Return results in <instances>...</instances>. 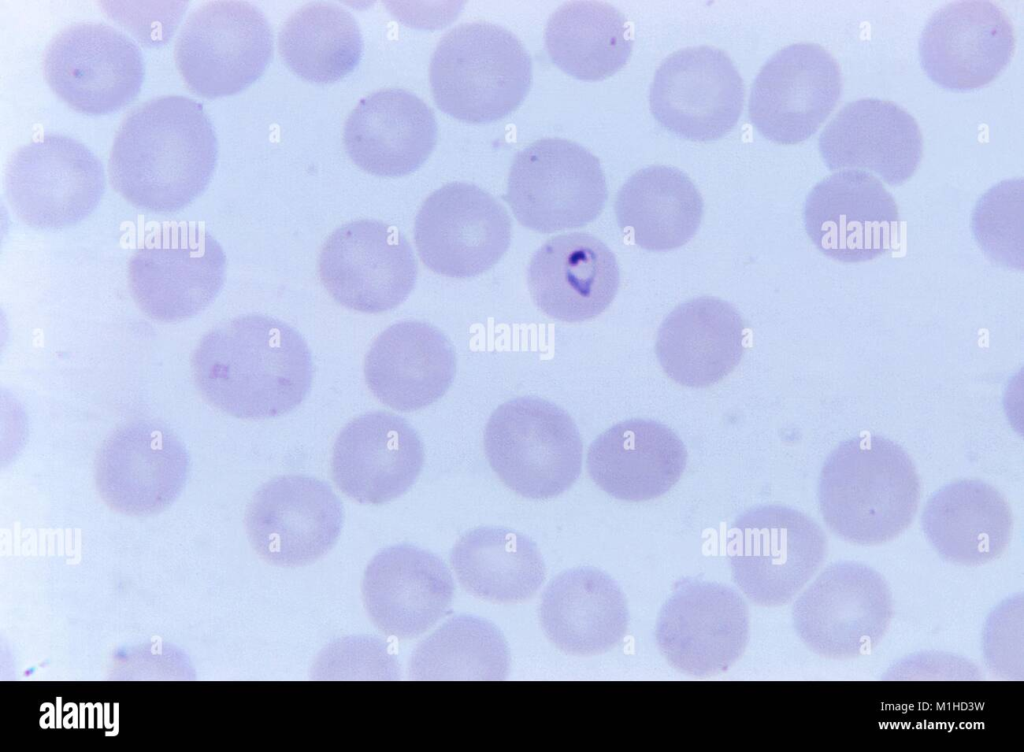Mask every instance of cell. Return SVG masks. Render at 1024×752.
<instances>
[{
	"label": "cell",
	"mask_w": 1024,
	"mask_h": 752,
	"mask_svg": "<svg viewBox=\"0 0 1024 752\" xmlns=\"http://www.w3.org/2000/svg\"><path fill=\"white\" fill-rule=\"evenodd\" d=\"M217 155L216 133L203 106L186 96H159L123 119L108 172L114 189L136 208L170 213L206 189Z\"/></svg>",
	"instance_id": "1"
},
{
	"label": "cell",
	"mask_w": 1024,
	"mask_h": 752,
	"mask_svg": "<svg viewBox=\"0 0 1024 752\" xmlns=\"http://www.w3.org/2000/svg\"><path fill=\"white\" fill-rule=\"evenodd\" d=\"M195 384L214 408L236 418L284 415L307 396L313 362L307 343L287 323L262 314L223 322L192 356Z\"/></svg>",
	"instance_id": "2"
},
{
	"label": "cell",
	"mask_w": 1024,
	"mask_h": 752,
	"mask_svg": "<svg viewBox=\"0 0 1024 752\" xmlns=\"http://www.w3.org/2000/svg\"><path fill=\"white\" fill-rule=\"evenodd\" d=\"M919 498L912 459L900 445L878 435L841 442L819 476L818 503L826 526L855 545L896 538L913 521Z\"/></svg>",
	"instance_id": "3"
},
{
	"label": "cell",
	"mask_w": 1024,
	"mask_h": 752,
	"mask_svg": "<svg viewBox=\"0 0 1024 752\" xmlns=\"http://www.w3.org/2000/svg\"><path fill=\"white\" fill-rule=\"evenodd\" d=\"M429 81L444 113L463 122L489 123L523 102L532 83V62L521 41L504 27L462 23L438 42Z\"/></svg>",
	"instance_id": "4"
},
{
	"label": "cell",
	"mask_w": 1024,
	"mask_h": 752,
	"mask_svg": "<svg viewBox=\"0 0 1024 752\" xmlns=\"http://www.w3.org/2000/svg\"><path fill=\"white\" fill-rule=\"evenodd\" d=\"M483 445L499 479L526 498L558 496L581 473L583 445L575 422L539 397H517L498 406L486 423Z\"/></svg>",
	"instance_id": "5"
},
{
	"label": "cell",
	"mask_w": 1024,
	"mask_h": 752,
	"mask_svg": "<svg viewBox=\"0 0 1024 752\" xmlns=\"http://www.w3.org/2000/svg\"><path fill=\"white\" fill-rule=\"evenodd\" d=\"M727 557L735 584L753 603L790 602L823 563L827 539L808 515L763 505L739 515L727 532Z\"/></svg>",
	"instance_id": "6"
},
{
	"label": "cell",
	"mask_w": 1024,
	"mask_h": 752,
	"mask_svg": "<svg viewBox=\"0 0 1024 752\" xmlns=\"http://www.w3.org/2000/svg\"><path fill=\"white\" fill-rule=\"evenodd\" d=\"M272 54L273 33L266 16L243 0L197 6L182 25L174 49L184 82L206 98L243 90L263 74Z\"/></svg>",
	"instance_id": "7"
},
{
	"label": "cell",
	"mask_w": 1024,
	"mask_h": 752,
	"mask_svg": "<svg viewBox=\"0 0 1024 752\" xmlns=\"http://www.w3.org/2000/svg\"><path fill=\"white\" fill-rule=\"evenodd\" d=\"M226 256L217 240L196 223H164L148 233L132 255V296L148 317L179 322L207 308L220 292Z\"/></svg>",
	"instance_id": "8"
},
{
	"label": "cell",
	"mask_w": 1024,
	"mask_h": 752,
	"mask_svg": "<svg viewBox=\"0 0 1024 752\" xmlns=\"http://www.w3.org/2000/svg\"><path fill=\"white\" fill-rule=\"evenodd\" d=\"M607 196L596 156L573 141L543 138L514 157L505 199L524 227L552 233L595 220Z\"/></svg>",
	"instance_id": "9"
},
{
	"label": "cell",
	"mask_w": 1024,
	"mask_h": 752,
	"mask_svg": "<svg viewBox=\"0 0 1024 752\" xmlns=\"http://www.w3.org/2000/svg\"><path fill=\"white\" fill-rule=\"evenodd\" d=\"M8 203L37 229L73 226L88 217L105 190L99 158L69 136L45 134L12 153L4 172Z\"/></svg>",
	"instance_id": "10"
},
{
	"label": "cell",
	"mask_w": 1024,
	"mask_h": 752,
	"mask_svg": "<svg viewBox=\"0 0 1024 752\" xmlns=\"http://www.w3.org/2000/svg\"><path fill=\"white\" fill-rule=\"evenodd\" d=\"M892 614L887 582L857 561L827 566L792 608L793 626L802 642L812 652L837 660L873 650L886 634Z\"/></svg>",
	"instance_id": "11"
},
{
	"label": "cell",
	"mask_w": 1024,
	"mask_h": 752,
	"mask_svg": "<svg viewBox=\"0 0 1024 752\" xmlns=\"http://www.w3.org/2000/svg\"><path fill=\"white\" fill-rule=\"evenodd\" d=\"M43 72L62 100L89 115L109 114L129 104L145 74L136 43L102 22H79L62 29L45 50Z\"/></svg>",
	"instance_id": "12"
},
{
	"label": "cell",
	"mask_w": 1024,
	"mask_h": 752,
	"mask_svg": "<svg viewBox=\"0 0 1024 752\" xmlns=\"http://www.w3.org/2000/svg\"><path fill=\"white\" fill-rule=\"evenodd\" d=\"M511 220L503 205L480 187L452 182L430 194L414 224L421 261L451 278L477 276L493 267L511 241Z\"/></svg>",
	"instance_id": "13"
},
{
	"label": "cell",
	"mask_w": 1024,
	"mask_h": 752,
	"mask_svg": "<svg viewBox=\"0 0 1024 752\" xmlns=\"http://www.w3.org/2000/svg\"><path fill=\"white\" fill-rule=\"evenodd\" d=\"M320 280L340 305L381 313L400 305L412 291L417 263L406 237L395 227L360 219L337 228L320 256Z\"/></svg>",
	"instance_id": "14"
},
{
	"label": "cell",
	"mask_w": 1024,
	"mask_h": 752,
	"mask_svg": "<svg viewBox=\"0 0 1024 752\" xmlns=\"http://www.w3.org/2000/svg\"><path fill=\"white\" fill-rule=\"evenodd\" d=\"M749 635L743 598L714 582L684 581L663 604L655 627L659 651L680 672L712 676L742 656Z\"/></svg>",
	"instance_id": "15"
},
{
	"label": "cell",
	"mask_w": 1024,
	"mask_h": 752,
	"mask_svg": "<svg viewBox=\"0 0 1024 752\" xmlns=\"http://www.w3.org/2000/svg\"><path fill=\"white\" fill-rule=\"evenodd\" d=\"M343 521L342 503L331 487L305 475L265 483L245 516L253 549L280 567L304 566L324 556L337 542Z\"/></svg>",
	"instance_id": "16"
},
{
	"label": "cell",
	"mask_w": 1024,
	"mask_h": 752,
	"mask_svg": "<svg viewBox=\"0 0 1024 752\" xmlns=\"http://www.w3.org/2000/svg\"><path fill=\"white\" fill-rule=\"evenodd\" d=\"M744 84L729 56L708 46L681 49L658 67L650 110L666 130L690 141L721 138L738 122Z\"/></svg>",
	"instance_id": "17"
},
{
	"label": "cell",
	"mask_w": 1024,
	"mask_h": 752,
	"mask_svg": "<svg viewBox=\"0 0 1024 752\" xmlns=\"http://www.w3.org/2000/svg\"><path fill=\"white\" fill-rule=\"evenodd\" d=\"M842 92L835 58L822 46L797 43L776 52L751 89L749 116L761 135L779 144L812 136L834 110Z\"/></svg>",
	"instance_id": "18"
},
{
	"label": "cell",
	"mask_w": 1024,
	"mask_h": 752,
	"mask_svg": "<svg viewBox=\"0 0 1024 752\" xmlns=\"http://www.w3.org/2000/svg\"><path fill=\"white\" fill-rule=\"evenodd\" d=\"M803 220L817 249L843 263L875 259L899 243L897 204L866 171L841 170L818 182L805 200Z\"/></svg>",
	"instance_id": "19"
},
{
	"label": "cell",
	"mask_w": 1024,
	"mask_h": 752,
	"mask_svg": "<svg viewBox=\"0 0 1024 752\" xmlns=\"http://www.w3.org/2000/svg\"><path fill=\"white\" fill-rule=\"evenodd\" d=\"M189 455L175 433L155 421L131 422L114 431L95 461V481L111 508L130 515L159 512L183 490Z\"/></svg>",
	"instance_id": "20"
},
{
	"label": "cell",
	"mask_w": 1024,
	"mask_h": 752,
	"mask_svg": "<svg viewBox=\"0 0 1024 752\" xmlns=\"http://www.w3.org/2000/svg\"><path fill=\"white\" fill-rule=\"evenodd\" d=\"M1013 23L989 0L954 1L939 8L924 26L919 56L926 75L942 88H981L1007 67L1015 51Z\"/></svg>",
	"instance_id": "21"
},
{
	"label": "cell",
	"mask_w": 1024,
	"mask_h": 752,
	"mask_svg": "<svg viewBox=\"0 0 1024 752\" xmlns=\"http://www.w3.org/2000/svg\"><path fill=\"white\" fill-rule=\"evenodd\" d=\"M423 463L424 447L415 429L400 416L376 411L342 429L333 446L331 472L346 496L379 505L404 494Z\"/></svg>",
	"instance_id": "22"
},
{
	"label": "cell",
	"mask_w": 1024,
	"mask_h": 752,
	"mask_svg": "<svg viewBox=\"0 0 1024 752\" xmlns=\"http://www.w3.org/2000/svg\"><path fill=\"white\" fill-rule=\"evenodd\" d=\"M454 582L441 558L411 544L377 553L362 582L366 612L384 634L415 638L434 626L449 610Z\"/></svg>",
	"instance_id": "23"
},
{
	"label": "cell",
	"mask_w": 1024,
	"mask_h": 752,
	"mask_svg": "<svg viewBox=\"0 0 1024 752\" xmlns=\"http://www.w3.org/2000/svg\"><path fill=\"white\" fill-rule=\"evenodd\" d=\"M818 147L831 171L869 170L897 186L916 171L923 140L915 119L899 105L863 98L834 115L822 130Z\"/></svg>",
	"instance_id": "24"
},
{
	"label": "cell",
	"mask_w": 1024,
	"mask_h": 752,
	"mask_svg": "<svg viewBox=\"0 0 1024 752\" xmlns=\"http://www.w3.org/2000/svg\"><path fill=\"white\" fill-rule=\"evenodd\" d=\"M433 110L402 88H384L363 97L343 128L351 160L368 173L398 177L417 170L437 142Z\"/></svg>",
	"instance_id": "25"
},
{
	"label": "cell",
	"mask_w": 1024,
	"mask_h": 752,
	"mask_svg": "<svg viewBox=\"0 0 1024 752\" xmlns=\"http://www.w3.org/2000/svg\"><path fill=\"white\" fill-rule=\"evenodd\" d=\"M527 281L534 303L545 315L581 322L610 305L620 273L615 255L601 240L588 233H569L550 238L536 251Z\"/></svg>",
	"instance_id": "26"
},
{
	"label": "cell",
	"mask_w": 1024,
	"mask_h": 752,
	"mask_svg": "<svg viewBox=\"0 0 1024 752\" xmlns=\"http://www.w3.org/2000/svg\"><path fill=\"white\" fill-rule=\"evenodd\" d=\"M456 373V356L448 338L422 321L397 322L373 342L364 361V377L384 405L403 412L422 409L440 399Z\"/></svg>",
	"instance_id": "27"
},
{
	"label": "cell",
	"mask_w": 1024,
	"mask_h": 752,
	"mask_svg": "<svg viewBox=\"0 0 1024 752\" xmlns=\"http://www.w3.org/2000/svg\"><path fill=\"white\" fill-rule=\"evenodd\" d=\"M687 451L668 426L629 419L601 433L587 453V471L610 496L630 502L668 492L686 467Z\"/></svg>",
	"instance_id": "28"
},
{
	"label": "cell",
	"mask_w": 1024,
	"mask_h": 752,
	"mask_svg": "<svg viewBox=\"0 0 1024 752\" xmlns=\"http://www.w3.org/2000/svg\"><path fill=\"white\" fill-rule=\"evenodd\" d=\"M744 322L727 301L698 297L678 305L662 322L655 352L666 375L676 383L711 386L739 364Z\"/></svg>",
	"instance_id": "29"
},
{
	"label": "cell",
	"mask_w": 1024,
	"mask_h": 752,
	"mask_svg": "<svg viewBox=\"0 0 1024 752\" xmlns=\"http://www.w3.org/2000/svg\"><path fill=\"white\" fill-rule=\"evenodd\" d=\"M539 620L558 649L592 656L607 652L624 637L628 609L611 576L593 567H578L548 584L540 601Z\"/></svg>",
	"instance_id": "30"
},
{
	"label": "cell",
	"mask_w": 1024,
	"mask_h": 752,
	"mask_svg": "<svg viewBox=\"0 0 1024 752\" xmlns=\"http://www.w3.org/2000/svg\"><path fill=\"white\" fill-rule=\"evenodd\" d=\"M921 523L937 554L964 566L998 558L1013 532V516L1005 497L977 479L958 480L938 489L926 502Z\"/></svg>",
	"instance_id": "31"
},
{
	"label": "cell",
	"mask_w": 1024,
	"mask_h": 752,
	"mask_svg": "<svg viewBox=\"0 0 1024 752\" xmlns=\"http://www.w3.org/2000/svg\"><path fill=\"white\" fill-rule=\"evenodd\" d=\"M619 227L649 251H668L686 244L698 230L702 197L690 178L677 168L653 165L634 173L615 200Z\"/></svg>",
	"instance_id": "32"
},
{
	"label": "cell",
	"mask_w": 1024,
	"mask_h": 752,
	"mask_svg": "<svg viewBox=\"0 0 1024 752\" xmlns=\"http://www.w3.org/2000/svg\"><path fill=\"white\" fill-rule=\"evenodd\" d=\"M450 563L466 592L494 603L528 600L545 579V564L536 544L508 528L468 531L452 548Z\"/></svg>",
	"instance_id": "33"
},
{
	"label": "cell",
	"mask_w": 1024,
	"mask_h": 752,
	"mask_svg": "<svg viewBox=\"0 0 1024 752\" xmlns=\"http://www.w3.org/2000/svg\"><path fill=\"white\" fill-rule=\"evenodd\" d=\"M545 45L552 62L583 81H599L619 71L633 46L626 17L595 0L562 4L549 17Z\"/></svg>",
	"instance_id": "34"
},
{
	"label": "cell",
	"mask_w": 1024,
	"mask_h": 752,
	"mask_svg": "<svg viewBox=\"0 0 1024 752\" xmlns=\"http://www.w3.org/2000/svg\"><path fill=\"white\" fill-rule=\"evenodd\" d=\"M278 48L286 65L299 77L331 83L359 63L363 40L353 15L343 7L314 1L296 9L282 25Z\"/></svg>",
	"instance_id": "35"
},
{
	"label": "cell",
	"mask_w": 1024,
	"mask_h": 752,
	"mask_svg": "<svg viewBox=\"0 0 1024 752\" xmlns=\"http://www.w3.org/2000/svg\"><path fill=\"white\" fill-rule=\"evenodd\" d=\"M510 653L502 632L490 621L457 615L414 650L410 678L415 680H504Z\"/></svg>",
	"instance_id": "36"
},
{
	"label": "cell",
	"mask_w": 1024,
	"mask_h": 752,
	"mask_svg": "<svg viewBox=\"0 0 1024 752\" xmlns=\"http://www.w3.org/2000/svg\"><path fill=\"white\" fill-rule=\"evenodd\" d=\"M1023 194V179L1013 178L996 184L978 200L972 230L983 249L1022 247Z\"/></svg>",
	"instance_id": "37"
},
{
	"label": "cell",
	"mask_w": 1024,
	"mask_h": 752,
	"mask_svg": "<svg viewBox=\"0 0 1024 752\" xmlns=\"http://www.w3.org/2000/svg\"><path fill=\"white\" fill-rule=\"evenodd\" d=\"M1023 596L1013 595L998 604L986 620L982 634L987 667L1004 679L1023 680Z\"/></svg>",
	"instance_id": "38"
},
{
	"label": "cell",
	"mask_w": 1024,
	"mask_h": 752,
	"mask_svg": "<svg viewBox=\"0 0 1024 752\" xmlns=\"http://www.w3.org/2000/svg\"><path fill=\"white\" fill-rule=\"evenodd\" d=\"M980 673L970 660L947 652H918L900 659L886 672L891 680H975Z\"/></svg>",
	"instance_id": "39"
}]
</instances>
